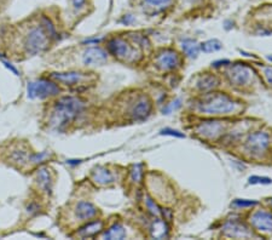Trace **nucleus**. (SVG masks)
Here are the masks:
<instances>
[{
    "instance_id": "20e7f679",
    "label": "nucleus",
    "mask_w": 272,
    "mask_h": 240,
    "mask_svg": "<svg viewBox=\"0 0 272 240\" xmlns=\"http://www.w3.org/2000/svg\"><path fill=\"white\" fill-rule=\"evenodd\" d=\"M28 96L30 98H48L59 93V87L52 79H37L28 84Z\"/></svg>"
},
{
    "instance_id": "b1692460",
    "label": "nucleus",
    "mask_w": 272,
    "mask_h": 240,
    "mask_svg": "<svg viewBox=\"0 0 272 240\" xmlns=\"http://www.w3.org/2000/svg\"><path fill=\"white\" fill-rule=\"evenodd\" d=\"M256 204H258V201L255 200H249V199H236V200L232 202V207L237 209H245L255 207Z\"/></svg>"
},
{
    "instance_id": "72a5a7b5",
    "label": "nucleus",
    "mask_w": 272,
    "mask_h": 240,
    "mask_svg": "<svg viewBox=\"0 0 272 240\" xmlns=\"http://www.w3.org/2000/svg\"><path fill=\"white\" fill-rule=\"evenodd\" d=\"M267 58H268V60H270V61L272 62V55H271V56H267Z\"/></svg>"
},
{
    "instance_id": "a878e982",
    "label": "nucleus",
    "mask_w": 272,
    "mask_h": 240,
    "mask_svg": "<svg viewBox=\"0 0 272 240\" xmlns=\"http://www.w3.org/2000/svg\"><path fill=\"white\" fill-rule=\"evenodd\" d=\"M172 0H144V3L150 8H165Z\"/></svg>"
},
{
    "instance_id": "2eb2a0df",
    "label": "nucleus",
    "mask_w": 272,
    "mask_h": 240,
    "mask_svg": "<svg viewBox=\"0 0 272 240\" xmlns=\"http://www.w3.org/2000/svg\"><path fill=\"white\" fill-rule=\"evenodd\" d=\"M75 214H76V217L80 218L81 221H89L97 215V208L89 201H80L76 205Z\"/></svg>"
},
{
    "instance_id": "412c9836",
    "label": "nucleus",
    "mask_w": 272,
    "mask_h": 240,
    "mask_svg": "<svg viewBox=\"0 0 272 240\" xmlns=\"http://www.w3.org/2000/svg\"><path fill=\"white\" fill-rule=\"evenodd\" d=\"M126 236V230L120 223H114L108 230L103 233L102 238L104 239H124Z\"/></svg>"
},
{
    "instance_id": "f03ea898",
    "label": "nucleus",
    "mask_w": 272,
    "mask_h": 240,
    "mask_svg": "<svg viewBox=\"0 0 272 240\" xmlns=\"http://www.w3.org/2000/svg\"><path fill=\"white\" fill-rule=\"evenodd\" d=\"M239 104L230 97L226 93L215 92V93H207L201 98L199 102L198 107L199 111L205 114L212 115H223L230 114L237 108Z\"/></svg>"
},
{
    "instance_id": "dca6fc26",
    "label": "nucleus",
    "mask_w": 272,
    "mask_h": 240,
    "mask_svg": "<svg viewBox=\"0 0 272 240\" xmlns=\"http://www.w3.org/2000/svg\"><path fill=\"white\" fill-rule=\"evenodd\" d=\"M92 177H93V181L101 186L109 185V183L114 182V176H112V174L109 170L105 169V167H102V166L96 167V169L93 170Z\"/></svg>"
},
{
    "instance_id": "6e6552de",
    "label": "nucleus",
    "mask_w": 272,
    "mask_h": 240,
    "mask_svg": "<svg viewBox=\"0 0 272 240\" xmlns=\"http://www.w3.org/2000/svg\"><path fill=\"white\" fill-rule=\"evenodd\" d=\"M151 101L146 96H140L136 102L131 106L130 117L133 120H144L151 113Z\"/></svg>"
},
{
    "instance_id": "39448f33",
    "label": "nucleus",
    "mask_w": 272,
    "mask_h": 240,
    "mask_svg": "<svg viewBox=\"0 0 272 240\" xmlns=\"http://www.w3.org/2000/svg\"><path fill=\"white\" fill-rule=\"evenodd\" d=\"M268 145H270V136L266 132L258 131L249 135L245 143V149L252 157H260L266 152Z\"/></svg>"
},
{
    "instance_id": "aec40b11",
    "label": "nucleus",
    "mask_w": 272,
    "mask_h": 240,
    "mask_svg": "<svg viewBox=\"0 0 272 240\" xmlns=\"http://www.w3.org/2000/svg\"><path fill=\"white\" fill-rule=\"evenodd\" d=\"M181 48H183L184 54L190 58H196L200 52V45L196 40L193 39H185L181 43Z\"/></svg>"
},
{
    "instance_id": "f3484780",
    "label": "nucleus",
    "mask_w": 272,
    "mask_h": 240,
    "mask_svg": "<svg viewBox=\"0 0 272 240\" xmlns=\"http://www.w3.org/2000/svg\"><path fill=\"white\" fill-rule=\"evenodd\" d=\"M102 221H92V222L85 224L83 228H80L79 232H77V235L81 236V238H89V236H95L96 234H98L99 232H102Z\"/></svg>"
},
{
    "instance_id": "a211bd4d",
    "label": "nucleus",
    "mask_w": 272,
    "mask_h": 240,
    "mask_svg": "<svg viewBox=\"0 0 272 240\" xmlns=\"http://www.w3.org/2000/svg\"><path fill=\"white\" fill-rule=\"evenodd\" d=\"M150 230H151V235L156 239L167 238L168 232H170V229H168V226H167V223H166V221L161 220V218H156L154 222H152L151 229Z\"/></svg>"
},
{
    "instance_id": "9b49d317",
    "label": "nucleus",
    "mask_w": 272,
    "mask_h": 240,
    "mask_svg": "<svg viewBox=\"0 0 272 240\" xmlns=\"http://www.w3.org/2000/svg\"><path fill=\"white\" fill-rule=\"evenodd\" d=\"M156 64L162 71H171L180 64V57L174 50H165L156 58Z\"/></svg>"
},
{
    "instance_id": "6ab92c4d",
    "label": "nucleus",
    "mask_w": 272,
    "mask_h": 240,
    "mask_svg": "<svg viewBox=\"0 0 272 240\" xmlns=\"http://www.w3.org/2000/svg\"><path fill=\"white\" fill-rule=\"evenodd\" d=\"M218 79L213 74H206V76L201 77L198 82V89L200 91L206 92L213 90L215 86H218Z\"/></svg>"
},
{
    "instance_id": "f8f14e48",
    "label": "nucleus",
    "mask_w": 272,
    "mask_h": 240,
    "mask_svg": "<svg viewBox=\"0 0 272 240\" xmlns=\"http://www.w3.org/2000/svg\"><path fill=\"white\" fill-rule=\"evenodd\" d=\"M196 130H198L199 135L205 137V139H215L220 133H223L224 125L217 120L202 121Z\"/></svg>"
},
{
    "instance_id": "c85d7f7f",
    "label": "nucleus",
    "mask_w": 272,
    "mask_h": 240,
    "mask_svg": "<svg viewBox=\"0 0 272 240\" xmlns=\"http://www.w3.org/2000/svg\"><path fill=\"white\" fill-rule=\"evenodd\" d=\"M181 106V101L180 99H176V101H173L172 104H170L167 106V107L164 108V113L165 114H170L172 113L173 111H176V109H178Z\"/></svg>"
},
{
    "instance_id": "4be33fe9",
    "label": "nucleus",
    "mask_w": 272,
    "mask_h": 240,
    "mask_svg": "<svg viewBox=\"0 0 272 240\" xmlns=\"http://www.w3.org/2000/svg\"><path fill=\"white\" fill-rule=\"evenodd\" d=\"M221 48H223V45H221V43L217 39L207 40V42L202 43L201 45H200V49L205 52H214L220 50Z\"/></svg>"
},
{
    "instance_id": "0eeeda50",
    "label": "nucleus",
    "mask_w": 272,
    "mask_h": 240,
    "mask_svg": "<svg viewBox=\"0 0 272 240\" xmlns=\"http://www.w3.org/2000/svg\"><path fill=\"white\" fill-rule=\"evenodd\" d=\"M229 82L235 86H245L249 83L252 78V71L248 65L243 63H236L231 65L226 72Z\"/></svg>"
},
{
    "instance_id": "bb28decb",
    "label": "nucleus",
    "mask_w": 272,
    "mask_h": 240,
    "mask_svg": "<svg viewBox=\"0 0 272 240\" xmlns=\"http://www.w3.org/2000/svg\"><path fill=\"white\" fill-rule=\"evenodd\" d=\"M131 174H132L133 181H136V182H140V180H142V176H143V165L142 164L134 165L133 170L131 171Z\"/></svg>"
},
{
    "instance_id": "7ed1b4c3",
    "label": "nucleus",
    "mask_w": 272,
    "mask_h": 240,
    "mask_svg": "<svg viewBox=\"0 0 272 240\" xmlns=\"http://www.w3.org/2000/svg\"><path fill=\"white\" fill-rule=\"evenodd\" d=\"M52 38L51 34L46 29L44 24L33 27L28 32L24 39V48L29 54H37L48 48L50 39Z\"/></svg>"
},
{
    "instance_id": "cd10ccee",
    "label": "nucleus",
    "mask_w": 272,
    "mask_h": 240,
    "mask_svg": "<svg viewBox=\"0 0 272 240\" xmlns=\"http://www.w3.org/2000/svg\"><path fill=\"white\" fill-rule=\"evenodd\" d=\"M146 207H148V209L150 210V213H151L152 215H155V216H160L161 214V209L156 205V202L152 200V199L150 198H146Z\"/></svg>"
},
{
    "instance_id": "f704fd0d",
    "label": "nucleus",
    "mask_w": 272,
    "mask_h": 240,
    "mask_svg": "<svg viewBox=\"0 0 272 240\" xmlns=\"http://www.w3.org/2000/svg\"><path fill=\"white\" fill-rule=\"evenodd\" d=\"M271 202H272V199H271Z\"/></svg>"
},
{
    "instance_id": "7c9ffc66",
    "label": "nucleus",
    "mask_w": 272,
    "mask_h": 240,
    "mask_svg": "<svg viewBox=\"0 0 272 240\" xmlns=\"http://www.w3.org/2000/svg\"><path fill=\"white\" fill-rule=\"evenodd\" d=\"M264 74H265V77H266L267 83L270 84V85L272 86V67H267V68H265Z\"/></svg>"
},
{
    "instance_id": "2f4dec72",
    "label": "nucleus",
    "mask_w": 272,
    "mask_h": 240,
    "mask_svg": "<svg viewBox=\"0 0 272 240\" xmlns=\"http://www.w3.org/2000/svg\"><path fill=\"white\" fill-rule=\"evenodd\" d=\"M71 3H73V6L75 9H81L85 5L86 0H71Z\"/></svg>"
},
{
    "instance_id": "423d86ee",
    "label": "nucleus",
    "mask_w": 272,
    "mask_h": 240,
    "mask_svg": "<svg viewBox=\"0 0 272 240\" xmlns=\"http://www.w3.org/2000/svg\"><path fill=\"white\" fill-rule=\"evenodd\" d=\"M108 51L120 61H131L134 58L136 51L132 46L123 38H112L108 42Z\"/></svg>"
},
{
    "instance_id": "5701e85b",
    "label": "nucleus",
    "mask_w": 272,
    "mask_h": 240,
    "mask_svg": "<svg viewBox=\"0 0 272 240\" xmlns=\"http://www.w3.org/2000/svg\"><path fill=\"white\" fill-rule=\"evenodd\" d=\"M37 180H39V185L45 189L46 192H49L51 189V177L48 170H40L39 175H37Z\"/></svg>"
},
{
    "instance_id": "f257e3e1",
    "label": "nucleus",
    "mask_w": 272,
    "mask_h": 240,
    "mask_svg": "<svg viewBox=\"0 0 272 240\" xmlns=\"http://www.w3.org/2000/svg\"><path fill=\"white\" fill-rule=\"evenodd\" d=\"M84 109V102L77 97H62L56 102L50 115V125L56 130H64L77 119Z\"/></svg>"
},
{
    "instance_id": "9d476101",
    "label": "nucleus",
    "mask_w": 272,
    "mask_h": 240,
    "mask_svg": "<svg viewBox=\"0 0 272 240\" xmlns=\"http://www.w3.org/2000/svg\"><path fill=\"white\" fill-rule=\"evenodd\" d=\"M223 233L230 238H248L253 235L252 230L245 223L236 220L227 221L223 227Z\"/></svg>"
},
{
    "instance_id": "4468645a",
    "label": "nucleus",
    "mask_w": 272,
    "mask_h": 240,
    "mask_svg": "<svg viewBox=\"0 0 272 240\" xmlns=\"http://www.w3.org/2000/svg\"><path fill=\"white\" fill-rule=\"evenodd\" d=\"M83 73H77V72H67V73H52L50 76V79H52L54 82H58L64 84V85L73 86L77 85L84 80Z\"/></svg>"
},
{
    "instance_id": "c756f323",
    "label": "nucleus",
    "mask_w": 272,
    "mask_h": 240,
    "mask_svg": "<svg viewBox=\"0 0 272 240\" xmlns=\"http://www.w3.org/2000/svg\"><path fill=\"white\" fill-rule=\"evenodd\" d=\"M161 133H162V135H171V136H176V137H184L183 133H180L179 131L172 130V129L161 130Z\"/></svg>"
},
{
    "instance_id": "ddd939ff",
    "label": "nucleus",
    "mask_w": 272,
    "mask_h": 240,
    "mask_svg": "<svg viewBox=\"0 0 272 240\" xmlns=\"http://www.w3.org/2000/svg\"><path fill=\"white\" fill-rule=\"evenodd\" d=\"M108 60V54L101 48H90L84 54V63L86 65H102Z\"/></svg>"
},
{
    "instance_id": "393cba45",
    "label": "nucleus",
    "mask_w": 272,
    "mask_h": 240,
    "mask_svg": "<svg viewBox=\"0 0 272 240\" xmlns=\"http://www.w3.org/2000/svg\"><path fill=\"white\" fill-rule=\"evenodd\" d=\"M272 182L268 177H260V176H252L249 177V183L251 185H270Z\"/></svg>"
},
{
    "instance_id": "1a4fd4ad",
    "label": "nucleus",
    "mask_w": 272,
    "mask_h": 240,
    "mask_svg": "<svg viewBox=\"0 0 272 240\" xmlns=\"http://www.w3.org/2000/svg\"><path fill=\"white\" fill-rule=\"evenodd\" d=\"M253 228L262 233H272V214L268 211L259 210L251 216Z\"/></svg>"
},
{
    "instance_id": "473e14b6",
    "label": "nucleus",
    "mask_w": 272,
    "mask_h": 240,
    "mask_svg": "<svg viewBox=\"0 0 272 240\" xmlns=\"http://www.w3.org/2000/svg\"><path fill=\"white\" fill-rule=\"evenodd\" d=\"M121 21H123V23H125V24H130L131 22L134 21V18L131 16V15H126V16H124V18Z\"/></svg>"
}]
</instances>
